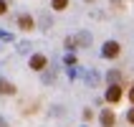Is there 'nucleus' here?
Returning <instances> with one entry per match:
<instances>
[{
  "instance_id": "obj_1",
  "label": "nucleus",
  "mask_w": 134,
  "mask_h": 127,
  "mask_svg": "<svg viewBox=\"0 0 134 127\" xmlns=\"http://www.w3.org/2000/svg\"><path fill=\"white\" fill-rule=\"evenodd\" d=\"M119 53H121V46L116 43V41H106L104 48H101V56H104V59H116Z\"/></svg>"
},
{
  "instance_id": "obj_2",
  "label": "nucleus",
  "mask_w": 134,
  "mask_h": 127,
  "mask_svg": "<svg viewBox=\"0 0 134 127\" xmlns=\"http://www.w3.org/2000/svg\"><path fill=\"white\" fill-rule=\"evenodd\" d=\"M121 99V87L119 84H109V89H106V102L109 104H116Z\"/></svg>"
},
{
  "instance_id": "obj_3",
  "label": "nucleus",
  "mask_w": 134,
  "mask_h": 127,
  "mask_svg": "<svg viewBox=\"0 0 134 127\" xmlns=\"http://www.w3.org/2000/svg\"><path fill=\"white\" fill-rule=\"evenodd\" d=\"M48 66V59H46L43 53H36V56H30V69L33 71H43Z\"/></svg>"
},
{
  "instance_id": "obj_4",
  "label": "nucleus",
  "mask_w": 134,
  "mask_h": 127,
  "mask_svg": "<svg viewBox=\"0 0 134 127\" xmlns=\"http://www.w3.org/2000/svg\"><path fill=\"white\" fill-rule=\"evenodd\" d=\"M114 122H116L114 112H111V109H104V112H101V125H104V127H114Z\"/></svg>"
},
{
  "instance_id": "obj_5",
  "label": "nucleus",
  "mask_w": 134,
  "mask_h": 127,
  "mask_svg": "<svg viewBox=\"0 0 134 127\" xmlns=\"http://www.w3.org/2000/svg\"><path fill=\"white\" fill-rule=\"evenodd\" d=\"M0 94H15V87L8 79H3V76H0Z\"/></svg>"
},
{
  "instance_id": "obj_6",
  "label": "nucleus",
  "mask_w": 134,
  "mask_h": 127,
  "mask_svg": "<svg viewBox=\"0 0 134 127\" xmlns=\"http://www.w3.org/2000/svg\"><path fill=\"white\" fill-rule=\"evenodd\" d=\"M18 26H20L23 31H30L33 28V18H30V15H18Z\"/></svg>"
},
{
  "instance_id": "obj_7",
  "label": "nucleus",
  "mask_w": 134,
  "mask_h": 127,
  "mask_svg": "<svg viewBox=\"0 0 134 127\" xmlns=\"http://www.w3.org/2000/svg\"><path fill=\"white\" fill-rule=\"evenodd\" d=\"M76 41H79V46H83V48H86V46H91V33H86V31H83V33H79V36H76Z\"/></svg>"
},
{
  "instance_id": "obj_8",
  "label": "nucleus",
  "mask_w": 134,
  "mask_h": 127,
  "mask_svg": "<svg viewBox=\"0 0 134 127\" xmlns=\"http://www.w3.org/2000/svg\"><path fill=\"white\" fill-rule=\"evenodd\" d=\"M51 5H53V10H66L68 0H51Z\"/></svg>"
},
{
  "instance_id": "obj_9",
  "label": "nucleus",
  "mask_w": 134,
  "mask_h": 127,
  "mask_svg": "<svg viewBox=\"0 0 134 127\" xmlns=\"http://www.w3.org/2000/svg\"><path fill=\"white\" fill-rule=\"evenodd\" d=\"M83 79H86V84H91V87H94V84L99 82V76L94 74V71H86V74H83Z\"/></svg>"
},
{
  "instance_id": "obj_10",
  "label": "nucleus",
  "mask_w": 134,
  "mask_h": 127,
  "mask_svg": "<svg viewBox=\"0 0 134 127\" xmlns=\"http://www.w3.org/2000/svg\"><path fill=\"white\" fill-rule=\"evenodd\" d=\"M63 64H66V66H74V64H76V56H74V53H66V56H63Z\"/></svg>"
},
{
  "instance_id": "obj_11",
  "label": "nucleus",
  "mask_w": 134,
  "mask_h": 127,
  "mask_svg": "<svg viewBox=\"0 0 134 127\" xmlns=\"http://www.w3.org/2000/svg\"><path fill=\"white\" fill-rule=\"evenodd\" d=\"M76 43H79V41H76V38H66V43H63V46H66L68 51H74V46H76Z\"/></svg>"
},
{
  "instance_id": "obj_12",
  "label": "nucleus",
  "mask_w": 134,
  "mask_h": 127,
  "mask_svg": "<svg viewBox=\"0 0 134 127\" xmlns=\"http://www.w3.org/2000/svg\"><path fill=\"white\" fill-rule=\"evenodd\" d=\"M119 79H121V74H119V71H111V74H109V82H111V84H116Z\"/></svg>"
},
{
  "instance_id": "obj_13",
  "label": "nucleus",
  "mask_w": 134,
  "mask_h": 127,
  "mask_svg": "<svg viewBox=\"0 0 134 127\" xmlns=\"http://www.w3.org/2000/svg\"><path fill=\"white\" fill-rule=\"evenodd\" d=\"M28 48H30V43H25V41L18 43V51H20V53H28Z\"/></svg>"
},
{
  "instance_id": "obj_14",
  "label": "nucleus",
  "mask_w": 134,
  "mask_h": 127,
  "mask_svg": "<svg viewBox=\"0 0 134 127\" xmlns=\"http://www.w3.org/2000/svg\"><path fill=\"white\" fill-rule=\"evenodd\" d=\"M127 122H129V125H134V107L127 112Z\"/></svg>"
},
{
  "instance_id": "obj_15",
  "label": "nucleus",
  "mask_w": 134,
  "mask_h": 127,
  "mask_svg": "<svg viewBox=\"0 0 134 127\" xmlns=\"http://www.w3.org/2000/svg\"><path fill=\"white\" fill-rule=\"evenodd\" d=\"M5 10H8V3H5V0H0V15L5 13Z\"/></svg>"
},
{
  "instance_id": "obj_16",
  "label": "nucleus",
  "mask_w": 134,
  "mask_h": 127,
  "mask_svg": "<svg viewBox=\"0 0 134 127\" xmlns=\"http://www.w3.org/2000/svg\"><path fill=\"white\" fill-rule=\"evenodd\" d=\"M129 102L134 104V87H129Z\"/></svg>"
},
{
  "instance_id": "obj_17",
  "label": "nucleus",
  "mask_w": 134,
  "mask_h": 127,
  "mask_svg": "<svg viewBox=\"0 0 134 127\" xmlns=\"http://www.w3.org/2000/svg\"><path fill=\"white\" fill-rule=\"evenodd\" d=\"M0 127H8V122H5V120H3V117H0Z\"/></svg>"
},
{
  "instance_id": "obj_18",
  "label": "nucleus",
  "mask_w": 134,
  "mask_h": 127,
  "mask_svg": "<svg viewBox=\"0 0 134 127\" xmlns=\"http://www.w3.org/2000/svg\"><path fill=\"white\" fill-rule=\"evenodd\" d=\"M86 3H91V0H86Z\"/></svg>"
}]
</instances>
